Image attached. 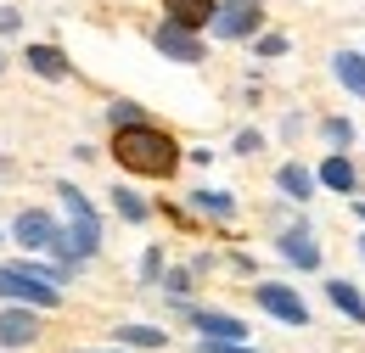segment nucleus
<instances>
[{"label": "nucleus", "instance_id": "nucleus-1", "mask_svg": "<svg viewBox=\"0 0 365 353\" xmlns=\"http://www.w3.org/2000/svg\"><path fill=\"white\" fill-rule=\"evenodd\" d=\"M113 157H118V169H130L140 179H169L180 169V140L163 130V124H152V118H135V124H118L113 135Z\"/></svg>", "mask_w": 365, "mask_h": 353}, {"label": "nucleus", "instance_id": "nucleus-2", "mask_svg": "<svg viewBox=\"0 0 365 353\" xmlns=\"http://www.w3.org/2000/svg\"><path fill=\"white\" fill-rule=\"evenodd\" d=\"M56 196H62V219L68 224H56L46 253H56L62 269H79L101 253V214L91 208V196H85L79 185H56Z\"/></svg>", "mask_w": 365, "mask_h": 353}, {"label": "nucleus", "instance_id": "nucleus-3", "mask_svg": "<svg viewBox=\"0 0 365 353\" xmlns=\"http://www.w3.org/2000/svg\"><path fill=\"white\" fill-rule=\"evenodd\" d=\"M0 303H29V309H56L62 286L40 275V264H0Z\"/></svg>", "mask_w": 365, "mask_h": 353}, {"label": "nucleus", "instance_id": "nucleus-4", "mask_svg": "<svg viewBox=\"0 0 365 353\" xmlns=\"http://www.w3.org/2000/svg\"><path fill=\"white\" fill-rule=\"evenodd\" d=\"M253 303L270 314V320H281V325H298V331L309 325V303H304L292 286H281V280H259V286H253Z\"/></svg>", "mask_w": 365, "mask_h": 353}, {"label": "nucleus", "instance_id": "nucleus-5", "mask_svg": "<svg viewBox=\"0 0 365 353\" xmlns=\"http://www.w3.org/2000/svg\"><path fill=\"white\" fill-rule=\"evenodd\" d=\"M259 23H264L259 0H220L214 17H208V34H220V40H247V34H259Z\"/></svg>", "mask_w": 365, "mask_h": 353}, {"label": "nucleus", "instance_id": "nucleus-6", "mask_svg": "<svg viewBox=\"0 0 365 353\" xmlns=\"http://www.w3.org/2000/svg\"><path fill=\"white\" fill-rule=\"evenodd\" d=\"M34 342H40V309L6 303L0 309V348H34Z\"/></svg>", "mask_w": 365, "mask_h": 353}, {"label": "nucleus", "instance_id": "nucleus-7", "mask_svg": "<svg viewBox=\"0 0 365 353\" xmlns=\"http://www.w3.org/2000/svg\"><path fill=\"white\" fill-rule=\"evenodd\" d=\"M152 45H158L169 62H185V68L202 62V34H197V28H180V23H169V17H163V28L152 34Z\"/></svg>", "mask_w": 365, "mask_h": 353}, {"label": "nucleus", "instance_id": "nucleus-8", "mask_svg": "<svg viewBox=\"0 0 365 353\" xmlns=\"http://www.w3.org/2000/svg\"><path fill=\"white\" fill-rule=\"evenodd\" d=\"M11 236H17V247H29V253H46L51 236H56V219H51L46 208H23V214L11 219Z\"/></svg>", "mask_w": 365, "mask_h": 353}, {"label": "nucleus", "instance_id": "nucleus-9", "mask_svg": "<svg viewBox=\"0 0 365 353\" xmlns=\"http://www.w3.org/2000/svg\"><path fill=\"white\" fill-rule=\"evenodd\" d=\"M191 325H197L208 342H247V320H236V314H225V309H197Z\"/></svg>", "mask_w": 365, "mask_h": 353}, {"label": "nucleus", "instance_id": "nucleus-10", "mask_svg": "<svg viewBox=\"0 0 365 353\" xmlns=\"http://www.w3.org/2000/svg\"><path fill=\"white\" fill-rule=\"evenodd\" d=\"M214 6H220V0H163V17H169V23H180V28H197V34H202V28H208V17H214Z\"/></svg>", "mask_w": 365, "mask_h": 353}, {"label": "nucleus", "instance_id": "nucleus-11", "mask_svg": "<svg viewBox=\"0 0 365 353\" xmlns=\"http://www.w3.org/2000/svg\"><path fill=\"white\" fill-rule=\"evenodd\" d=\"M23 62H29V68H34L40 79H51V85H62V79L73 73V62H68V56H62L56 45H29V56H23Z\"/></svg>", "mask_w": 365, "mask_h": 353}, {"label": "nucleus", "instance_id": "nucleus-12", "mask_svg": "<svg viewBox=\"0 0 365 353\" xmlns=\"http://www.w3.org/2000/svg\"><path fill=\"white\" fill-rule=\"evenodd\" d=\"M331 73H337V85L349 90L354 101H365V56L360 51H337L331 56Z\"/></svg>", "mask_w": 365, "mask_h": 353}, {"label": "nucleus", "instance_id": "nucleus-13", "mask_svg": "<svg viewBox=\"0 0 365 353\" xmlns=\"http://www.w3.org/2000/svg\"><path fill=\"white\" fill-rule=\"evenodd\" d=\"M281 258H287V264H298V269H320L315 236H309V230H287V236H281Z\"/></svg>", "mask_w": 365, "mask_h": 353}, {"label": "nucleus", "instance_id": "nucleus-14", "mask_svg": "<svg viewBox=\"0 0 365 353\" xmlns=\"http://www.w3.org/2000/svg\"><path fill=\"white\" fill-rule=\"evenodd\" d=\"M326 297H331V309H337V314H349L354 325H365V297H360V286H349V280L337 275V280H326Z\"/></svg>", "mask_w": 365, "mask_h": 353}, {"label": "nucleus", "instance_id": "nucleus-15", "mask_svg": "<svg viewBox=\"0 0 365 353\" xmlns=\"http://www.w3.org/2000/svg\"><path fill=\"white\" fill-rule=\"evenodd\" d=\"M113 342L118 348H169V331L163 325H118Z\"/></svg>", "mask_w": 365, "mask_h": 353}, {"label": "nucleus", "instance_id": "nucleus-16", "mask_svg": "<svg viewBox=\"0 0 365 353\" xmlns=\"http://www.w3.org/2000/svg\"><path fill=\"white\" fill-rule=\"evenodd\" d=\"M191 208L208 219H236V196L230 191H191Z\"/></svg>", "mask_w": 365, "mask_h": 353}, {"label": "nucleus", "instance_id": "nucleus-17", "mask_svg": "<svg viewBox=\"0 0 365 353\" xmlns=\"http://www.w3.org/2000/svg\"><path fill=\"white\" fill-rule=\"evenodd\" d=\"M320 185L337 191V196H349V191H354V163H349V157H326V163H320Z\"/></svg>", "mask_w": 365, "mask_h": 353}, {"label": "nucleus", "instance_id": "nucleus-18", "mask_svg": "<svg viewBox=\"0 0 365 353\" xmlns=\"http://www.w3.org/2000/svg\"><path fill=\"white\" fill-rule=\"evenodd\" d=\"M275 185H281L292 202H304V196L315 191V174H309V169H298V163H281V169H275Z\"/></svg>", "mask_w": 365, "mask_h": 353}, {"label": "nucleus", "instance_id": "nucleus-19", "mask_svg": "<svg viewBox=\"0 0 365 353\" xmlns=\"http://www.w3.org/2000/svg\"><path fill=\"white\" fill-rule=\"evenodd\" d=\"M113 208H118V214H124L130 224H146V214H152V208L140 202L135 191H113Z\"/></svg>", "mask_w": 365, "mask_h": 353}, {"label": "nucleus", "instance_id": "nucleus-20", "mask_svg": "<svg viewBox=\"0 0 365 353\" xmlns=\"http://www.w3.org/2000/svg\"><path fill=\"white\" fill-rule=\"evenodd\" d=\"M320 135H326L331 146H349V140H354V124H349V118H326V124H320Z\"/></svg>", "mask_w": 365, "mask_h": 353}, {"label": "nucleus", "instance_id": "nucleus-21", "mask_svg": "<svg viewBox=\"0 0 365 353\" xmlns=\"http://www.w3.org/2000/svg\"><path fill=\"white\" fill-rule=\"evenodd\" d=\"M158 275H163V247H146V258H140V280L152 286Z\"/></svg>", "mask_w": 365, "mask_h": 353}, {"label": "nucleus", "instance_id": "nucleus-22", "mask_svg": "<svg viewBox=\"0 0 365 353\" xmlns=\"http://www.w3.org/2000/svg\"><path fill=\"white\" fill-rule=\"evenodd\" d=\"M107 118H113V130H118V124H135L140 107H135V101H113V107H107Z\"/></svg>", "mask_w": 365, "mask_h": 353}, {"label": "nucleus", "instance_id": "nucleus-23", "mask_svg": "<svg viewBox=\"0 0 365 353\" xmlns=\"http://www.w3.org/2000/svg\"><path fill=\"white\" fill-rule=\"evenodd\" d=\"M163 286H169V297H180V303H185V297H191V269H175Z\"/></svg>", "mask_w": 365, "mask_h": 353}, {"label": "nucleus", "instance_id": "nucleus-24", "mask_svg": "<svg viewBox=\"0 0 365 353\" xmlns=\"http://www.w3.org/2000/svg\"><path fill=\"white\" fill-rule=\"evenodd\" d=\"M197 353H259V348H247V342H208V337H202Z\"/></svg>", "mask_w": 365, "mask_h": 353}, {"label": "nucleus", "instance_id": "nucleus-25", "mask_svg": "<svg viewBox=\"0 0 365 353\" xmlns=\"http://www.w3.org/2000/svg\"><path fill=\"white\" fill-rule=\"evenodd\" d=\"M259 56H287V34H264V40H259Z\"/></svg>", "mask_w": 365, "mask_h": 353}, {"label": "nucleus", "instance_id": "nucleus-26", "mask_svg": "<svg viewBox=\"0 0 365 353\" xmlns=\"http://www.w3.org/2000/svg\"><path fill=\"white\" fill-rule=\"evenodd\" d=\"M259 146H264V135H259V130H242V135H236V152H247V157H253Z\"/></svg>", "mask_w": 365, "mask_h": 353}, {"label": "nucleus", "instance_id": "nucleus-27", "mask_svg": "<svg viewBox=\"0 0 365 353\" xmlns=\"http://www.w3.org/2000/svg\"><path fill=\"white\" fill-rule=\"evenodd\" d=\"M79 353H130V348H118V342H113V348H79Z\"/></svg>", "mask_w": 365, "mask_h": 353}, {"label": "nucleus", "instance_id": "nucleus-28", "mask_svg": "<svg viewBox=\"0 0 365 353\" xmlns=\"http://www.w3.org/2000/svg\"><path fill=\"white\" fill-rule=\"evenodd\" d=\"M354 214H360V219H365V202H354Z\"/></svg>", "mask_w": 365, "mask_h": 353}, {"label": "nucleus", "instance_id": "nucleus-29", "mask_svg": "<svg viewBox=\"0 0 365 353\" xmlns=\"http://www.w3.org/2000/svg\"><path fill=\"white\" fill-rule=\"evenodd\" d=\"M360 258H365V236H360Z\"/></svg>", "mask_w": 365, "mask_h": 353}, {"label": "nucleus", "instance_id": "nucleus-30", "mask_svg": "<svg viewBox=\"0 0 365 353\" xmlns=\"http://www.w3.org/2000/svg\"><path fill=\"white\" fill-rule=\"evenodd\" d=\"M0 241H6V236H0Z\"/></svg>", "mask_w": 365, "mask_h": 353}, {"label": "nucleus", "instance_id": "nucleus-31", "mask_svg": "<svg viewBox=\"0 0 365 353\" xmlns=\"http://www.w3.org/2000/svg\"><path fill=\"white\" fill-rule=\"evenodd\" d=\"M0 68H6V62H0Z\"/></svg>", "mask_w": 365, "mask_h": 353}]
</instances>
